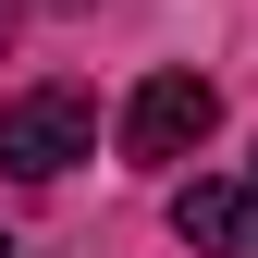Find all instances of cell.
I'll return each instance as SVG.
<instances>
[{"label": "cell", "instance_id": "obj_1", "mask_svg": "<svg viewBox=\"0 0 258 258\" xmlns=\"http://www.w3.org/2000/svg\"><path fill=\"white\" fill-rule=\"evenodd\" d=\"M74 160H99V99H86V86H13V99H0V172L13 184H61L74 172Z\"/></svg>", "mask_w": 258, "mask_h": 258}, {"label": "cell", "instance_id": "obj_2", "mask_svg": "<svg viewBox=\"0 0 258 258\" xmlns=\"http://www.w3.org/2000/svg\"><path fill=\"white\" fill-rule=\"evenodd\" d=\"M209 123H221V86L172 61V74H148L136 99H123V160H136V172H172V160L209 148Z\"/></svg>", "mask_w": 258, "mask_h": 258}, {"label": "cell", "instance_id": "obj_3", "mask_svg": "<svg viewBox=\"0 0 258 258\" xmlns=\"http://www.w3.org/2000/svg\"><path fill=\"white\" fill-rule=\"evenodd\" d=\"M172 234L197 258H258V172H197L172 197Z\"/></svg>", "mask_w": 258, "mask_h": 258}, {"label": "cell", "instance_id": "obj_4", "mask_svg": "<svg viewBox=\"0 0 258 258\" xmlns=\"http://www.w3.org/2000/svg\"><path fill=\"white\" fill-rule=\"evenodd\" d=\"M13 13H25V0H0V25H13ZM49 13H74V0H49Z\"/></svg>", "mask_w": 258, "mask_h": 258}, {"label": "cell", "instance_id": "obj_5", "mask_svg": "<svg viewBox=\"0 0 258 258\" xmlns=\"http://www.w3.org/2000/svg\"><path fill=\"white\" fill-rule=\"evenodd\" d=\"M0 258H13V246H0Z\"/></svg>", "mask_w": 258, "mask_h": 258}]
</instances>
